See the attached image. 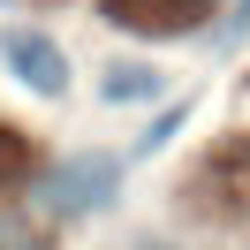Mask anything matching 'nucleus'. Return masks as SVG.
Returning <instances> with one entry per match:
<instances>
[{"instance_id": "nucleus-2", "label": "nucleus", "mask_w": 250, "mask_h": 250, "mask_svg": "<svg viewBox=\"0 0 250 250\" xmlns=\"http://www.w3.org/2000/svg\"><path fill=\"white\" fill-rule=\"evenodd\" d=\"M0 61L16 68L31 91H46V99H53V91H68V53L53 46L46 31H8V38H0Z\"/></svg>"}, {"instance_id": "nucleus-4", "label": "nucleus", "mask_w": 250, "mask_h": 250, "mask_svg": "<svg viewBox=\"0 0 250 250\" xmlns=\"http://www.w3.org/2000/svg\"><path fill=\"white\" fill-rule=\"evenodd\" d=\"M243 31H250V0H235V16H228V31H220V46H235Z\"/></svg>"}, {"instance_id": "nucleus-3", "label": "nucleus", "mask_w": 250, "mask_h": 250, "mask_svg": "<svg viewBox=\"0 0 250 250\" xmlns=\"http://www.w3.org/2000/svg\"><path fill=\"white\" fill-rule=\"evenodd\" d=\"M106 99H114V106H122V99H159V76H152L144 61H122V68L106 76Z\"/></svg>"}, {"instance_id": "nucleus-1", "label": "nucleus", "mask_w": 250, "mask_h": 250, "mask_svg": "<svg viewBox=\"0 0 250 250\" xmlns=\"http://www.w3.org/2000/svg\"><path fill=\"white\" fill-rule=\"evenodd\" d=\"M114 182H122V159H106V152H76V159H61V167L46 174V205L53 212H99V205L114 197Z\"/></svg>"}]
</instances>
